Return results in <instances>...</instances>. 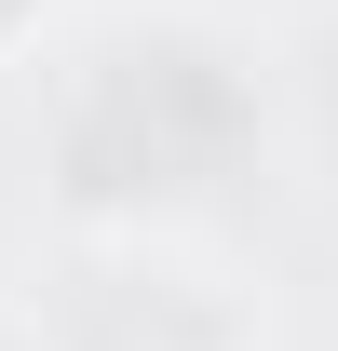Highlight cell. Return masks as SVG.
Listing matches in <instances>:
<instances>
[{
    "label": "cell",
    "mask_w": 338,
    "mask_h": 351,
    "mask_svg": "<svg viewBox=\"0 0 338 351\" xmlns=\"http://www.w3.org/2000/svg\"><path fill=\"white\" fill-rule=\"evenodd\" d=\"M14 41H41V0H0V54Z\"/></svg>",
    "instance_id": "obj_1"
}]
</instances>
